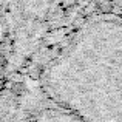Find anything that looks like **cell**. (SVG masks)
I'll list each match as a JSON object with an SVG mask.
<instances>
[{"label":"cell","instance_id":"cell-5","mask_svg":"<svg viewBox=\"0 0 122 122\" xmlns=\"http://www.w3.org/2000/svg\"><path fill=\"white\" fill-rule=\"evenodd\" d=\"M114 5V15H119V17H122V0H111Z\"/></svg>","mask_w":122,"mask_h":122},{"label":"cell","instance_id":"cell-4","mask_svg":"<svg viewBox=\"0 0 122 122\" xmlns=\"http://www.w3.org/2000/svg\"><path fill=\"white\" fill-rule=\"evenodd\" d=\"M96 2V9H97V14H113L114 12V5L111 0H94Z\"/></svg>","mask_w":122,"mask_h":122},{"label":"cell","instance_id":"cell-1","mask_svg":"<svg viewBox=\"0 0 122 122\" xmlns=\"http://www.w3.org/2000/svg\"><path fill=\"white\" fill-rule=\"evenodd\" d=\"M42 85L83 122H122V17L86 19L45 66Z\"/></svg>","mask_w":122,"mask_h":122},{"label":"cell","instance_id":"cell-3","mask_svg":"<svg viewBox=\"0 0 122 122\" xmlns=\"http://www.w3.org/2000/svg\"><path fill=\"white\" fill-rule=\"evenodd\" d=\"M36 122H83V121L79 119L76 114L70 113L68 110H63V108L54 105V107H50L46 110L40 111Z\"/></svg>","mask_w":122,"mask_h":122},{"label":"cell","instance_id":"cell-2","mask_svg":"<svg viewBox=\"0 0 122 122\" xmlns=\"http://www.w3.org/2000/svg\"><path fill=\"white\" fill-rule=\"evenodd\" d=\"M91 0H14L28 31H54L60 23H71Z\"/></svg>","mask_w":122,"mask_h":122}]
</instances>
